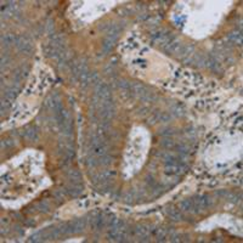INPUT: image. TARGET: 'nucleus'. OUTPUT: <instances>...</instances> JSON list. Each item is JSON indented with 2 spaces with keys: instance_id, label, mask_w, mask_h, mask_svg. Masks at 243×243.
Segmentation results:
<instances>
[{
  "instance_id": "obj_14",
  "label": "nucleus",
  "mask_w": 243,
  "mask_h": 243,
  "mask_svg": "<svg viewBox=\"0 0 243 243\" xmlns=\"http://www.w3.org/2000/svg\"><path fill=\"white\" fill-rule=\"evenodd\" d=\"M100 162H99V164H104V165H108V164H111V162H112V158L110 157V156H102V157H100V159H99Z\"/></svg>"
},
{
  "instance_id": "obj_4",
  "label": "nucleus",
  "mask_w": 243,
  "mask_h": 243,
  "mask_svg": "<svg viewBox=\"0 0 243 243\" xmlns=\"http://www.w3.org/2000/svg\"><path fill=\"white\" fill-rule=\"evenodd\" d=\"M66 191H67V193H68L69 196H72V197H77V196H79V195L83 192V186L79 185V184H73V186L67 187Z\"/></svg>"
},
{
  "instance_id": "obj_11",
  "label": "nucleus",
  "mask_w": 243,
  "mask_h": 243,
  "mask_svg": "<svg viewBox=\"0 0 243 243\" xmlns=\"http://www.w3.org/2000/svg\"><path fill=\"white\" fill-rule=\"evenodd\" d=\"M180 208L182 210H192L195 208V204H193V201L192 199H185L180 203Z\"/></svg>"
},
{
  "instance_id": "obj_10",
  "label": "nucleus",
  "mask_w": 243,
  "mask_h": 243,
  "mask_svg": "<svg viewBox=\"0 0 243 243\" xmlns=\"http://www.w3.org/2000/svg\"><path fill=\"white\" fill-rule=\"evenodd\" d=\"M167 214H168L173 220H175V221H179V220L182 219L181 213H180L179 210L174 209V208H168V209H167Z\"/></svg>"
},
{
  "instance_id": "obj_1",
  "label": "nucleus",
  "mask_w": 243,
  "mask_h": 243,
  "mask_svg": "<svg viewBox=\"0 0 243 243\" xmlns=\"http://www.w3.org/2000/svg\"><path fill=\"white\" fill-rule=\"evenodd\" d=\"M44 104H45V106H46L48 108H50V110H54L55 112L62 108V106H61V101H60V99H58V96H57L56 94H54V95L49 96V97L45 100V102H44Z\"/></svg>"
},
{
  "instance_id": "obj_24",
  "label": "nucleus",
  "mask_w": 243,
  "mask_h": 243,
  "mask_svg": "<svg viewBox=\"0 0 243 243\" xmlns=\"http://www.w3.org/2000/svg\"><path fill=\"white\" fill-rule=\"evenodd\" d=\"M7 62H9V57L7 56H2L1 57V67H4V65H7Z\"/></svg>"
},
{
  "instance_id": "obj_19",
  "label": "nucleus",
  "mask_w": 243,
  "mask_h": 243,
  "mask_svg": "<svg viewBox=\"0 0 243 243\" xmlns=\"http://www.w3.org/2000/svg\"><path fill=\"white\" fill-rule=\"evenodd\" d=\"M131 85H132V84H130V83L126 82V80H119V82H118V86H119V88H123V89H130Z\"/></svg>"
},
{
  "instance_id": "obj_7",
  "label": "nucleus",
  "mask_w": 243,
  "mask_h": 243,
  "mask_svg": "<svg viewBox=\"0 0 243 243\" xmlns=\"http://www.w3.org/2000/svg\"><path fill=\"white\" fill-rule=\"evenodd\" d=\"M23 135H24V137H27V139H29V140H37V139H38L37 129H35L34 126H28V128H26Z\"/></svg>"
},
{
  "instance_id": "obj_25",
  "label": "nucleus",
  "mask_w": 243,
  "mask_h": 243,
  "mask_svg": "<svg viewBox=\"0 0 243 243\" xmlns=\"http://www.w3.org/2000/svg\"><path fill=\"white\" fill-rule=\"evenodd\" d=\"M146 111H147V108H141V110H139V114L145 116V114H146Z\"/></svg>"
},
{
  "instance_id": "obj_22",
  "label": "nucleus",
  "mask_w": 243,
  "mask_h": 243,
  "mask_svg": "<svg viewBox=\"0 0 243 243\" xmlns=\"http://www.w3.org/2000/svg\"><path fill=\"white\" fill-rule=\"evenodd\" d=\"M13 145V142L11 141V140H6V141H2L1 142V147H10V146H12Z\"/></svg>"
},
{
  "instance_id": "obj_3",
  "label": "nucleus",
  "mask_w": 243,
  "mask_h": 243,
  "mask_svg": "<svg viewBox=\"0 0 243 243\" xmlns=\"http://www.w3.org/2000/svg\"><path fill=\"white\" fill-rule=\"evenodd\" d=\"M114 114V108H113V105L111 106H101V112H100V116L104 121H110Z\"/></svg>"
},
{
  "instance_id": "obj_9",
  "label": "nucleus",
  "mask_w": 243,
  "mask_h": 243,
  "mask_svg": "<svg viewBox=\"0 0 243 243\" xmlns=\"http://www.w3.org/2000/svg\"><path fill=\"white\" fill-rule=\"evenodd\" d=\"M19 91V89L16 86H12V88H10V89H7L6 91H5V99H7V100H10V101H12V100H15V97L17 96V93Z\"/></svg>"
},
{
  "instance_id": "obj_2",
  "label": "nucleus",
  "mask_w": 243,
  "mask_h": 243,
  "mask_svg": "<svg viewBox=\"0 0 243 243\" xmlns=\"http://www.w3.org/2000/svg\"><path fill=\"white\" fill-rule=\"evenodd\" d=\"M16 46L19 51L22 52H30L32 50V44L29 40H27L24 37H18V40L16 43Z\"/></svg>"
},
{
  "instance_id": "obj_13",
  "label": "nucleus",
  "mask_w": 243,
  "mask_h": 243,
  "mask_svg": "<svg viewBox=\"0 0 243 243\" xmlns=\"http://www.w3.org/2000/svg\"><path fill=\"white\" fill-rule=\"evenodd\" d=\"M68 176L74 182H78L80 180V174H79L78 170H71V171H68Z\"/></svg>"
},
{
  "instance_id": "obj_5",
  "label": "nucleus",
  "mask_w": 243,
  "mask_h": 243,
  "mask_svg": "<svg viewBox=\"0 0 243 243\" xmlns=\"http://www.w3.org/2000/svg\"><path fill=\"white\" fill-rule=\"evenodd\" d=\"M17 40H18V37H16V35H13V34H5V35L1 37V43H2L4 45H6V46L12 45V44H16Z\"/></svg>"
},
{
  "instance_id": "obj_18",
  "label": "nucleus",
  "mask_w": 243,
  "mask_h": 243,
  "mask_svg": "<svg viewBox=\"0 0 243 243\" xmlns=\"http://www.w3.org/2000/svg\"><path fill=\"white\" fill-rule=\"evenodd\" d=\"M176 148H178V151L180 153H188L190 152V147L186 146V145H178Z\"/></svg>"
},
{
  "instance_id": "obj_8",
  "label": "nucleus",
  "mask_w": 243,
  "mask_h": 243,
  "mask_svg": "<svg viewBox=\"0 0 243 243\" xmlns=\"http://www.w3.org/2000/svg\"><path fill=\"white\" fill-rule=\"evenodd\" d=\"M93 153H94L96 157H102V156H105V154H106L105 145H104V143H100V145L93 146Z\"/></svg>"
},
{
  "instance_id": "obj_17",
  "label": "nucleus",
  "mask_w": 243,
  "mask_h": 243,
  "mask_svg": "<svg viewBox=\"0 0 243 243\" xmlns=\"http://www.w3.org/2000/svg\"><path fill=\"white\" fill-rule=\"evenodd\" d=\"M44 238H43V234L41 232H38V234H35V235H33L32 237H30V240H29V242H40V241H43Z\"/></svg>"
},
{
  "instance_id": "obj_21",
  "label": "nucleus",
  "mask_w": 243,
  "mask_h": 243,
  "mask_svg": "<svg viewBox=\"0 0 243 243\" xmlns=\"http://www.w3.org/2000/svg\"><path fill=\"white\" fill-rule=\"evenodd\" d=\"M160 135L162 136H171V135H174V130L173 129H165L160 132Z\"/></svg>"
},
{
  "instance_id": "obj_6",
  "label": "nucleus",
  "mask_w": 243,
  "mask_h": 243,
  "mask_svg": "<svg viewBox=\"0 0 243 243\" xmlns=\"http://www.w3.org/2000/svg\"><path fill=\"white\" fill-rule=\"evenodd\" d=\"M192 51H193V46H191V45H185V46H181L176 54H178L181 58H185V57L190 56Z\"/></svg>"
},
{
  "instance_id": "obj_16",
  "label": "nucleus",
  "mask_w": 243,
  "mask_h": 243,
  "mask_svg": "<svg viewBox=\"0 0 243 243\" xmlns=\"http://www.w3.org/2000/svg\"><path fill=\"white\" fill-rule=\"evenodd\" d=\"M162 146L165 148H171V147H174V141L171 139H165L162 141Z\"/></svg>"
},
{
  "instance_id": "obj_20",
  "label": "nucleus",
  "mask_w": 243,
  "mask_h": 243,
  "mask_svg": "<svg viewBox=\"0 0 243 243\" xmlns=\"http://www.w3.org/2000/svg\"><path fill=\"white\" fill-rule=\"evenodd\" d=\"M38 208H39V210H40L41 213H48V212H49V207H48V204L44 203V202H40V203L38 204Z\"/></svg>"
},
{
  "instance_id": "obj_23",
  "label": "nucleus",
  "mask_w": 243,
  "mask_h": 243,
  "mask_svg": "<svg viewBox=\"0 0 243 243\" xmlns=\"http://www.w3.org/2000/svg\"><path fill=\"white\" fill-rule=\"evenodd\" d=\"M45 27H46V29L51 33L52 32V29H54V24H52V21H48V24H45Z\"/></svg>"
},
{
  "instance_id": "obj_12",
  "label": "nucleus",
  "mask_w": 243,
  "mask_h": 243,
  "mask_svg": "<svg viewBox=\"0 0 243 243\" xmlns=\"http://www.w3.org/2000/svg\"><path fill=\"white\" fill-rule=\"evenodd\" d=\"M134 234L136 236L141 237H146L148 235V229H146V226H137L136 229H134Z\"/></svg>"
},
{
  "instance_id": "obj_15",
  "label": "nucleus",
  "mask_w": 243,
  "mask_h": 243,
  "mask_svg": "<svg viewBox=\"0 0 243 243\" xmlns=\"http://www.w3.org/2000/svg\"><path fill=\"white\" fill-rule=\"evenodd\" d=\"M171 111H173V113L176 114V116H181V114H184V112H185V110H184L182 107H180L179 105L174 106V107L171 108Z\"/></svg>"
}]
</instances>
